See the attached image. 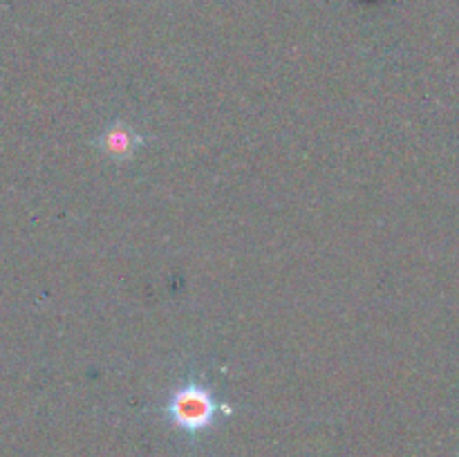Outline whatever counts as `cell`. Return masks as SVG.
I'll return each mask as SVG.
<instances>
[{
	"label": "cell",
	"mask_w": 459,
	"mask_h": 457,
	"mask_svg": "<svg viewBox=\"0 0 459 457\" xmlns=\"http://www.w3.org/2000/svg\"><path fill=\"white\" fill-rule=\"evenodd\" d=\"M222 415H231V406L215 397L209 379L200 372H188L186 379L169 394L164 403L166 419L191 437L213 428Z\"/></svg>",
	"instance_id": "cell-1"
},
{
	"label": "cell",
	"mask_w": 459,
	"mask_h": 457,
	"mask_svg": "<svg viewBox=\"0 0 459 457\" xmlns=\"http://www.w3.org/2000/svg\"><path fill=\"white\" fill-rule=\"evenodd\" d=\"M94 143H97V151L101 152L103 157L124 164V161L134 160L139 148L143 146V137L133 128V125L117 119L110 121V124L106 125V130L97 134Z\"/></svg>",
	"instance_id": "cell-2"
}]
</instances>
